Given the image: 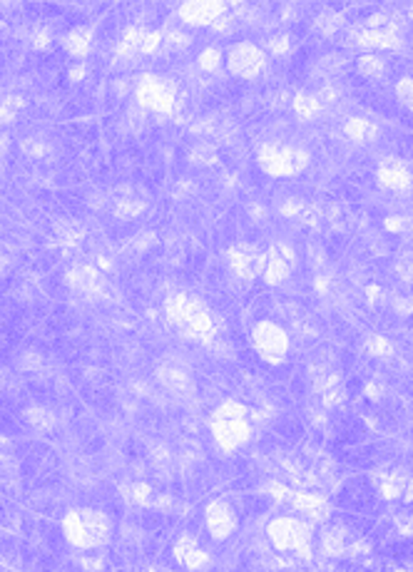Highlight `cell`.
<instances>
[{"mask_svg":"<svg viewBox=\"0 0 413 572\" xmlns=\"http://www.w3.org/2000/svg\"><path fill=\"white\" fill-rule=\"evenodd\" d=\"M65 538L77 547H97L110 540V518L97 510H72L63 520Z\"/></svg>","mask_w":413,"mask_h":572,"instance_id":"cell-1","label":"cell"},{"mask_svg":"<svg viewBox=\"0 0 413 572\" xmlns=\"http://www.w3.org/2000/svg\"><path fill=\"white\" fill-rule=\"evenodd\" d=\"M212 433L224 450H234L249 438V423L244 406L234 401L222 403L212 416Z\"/></svg>","mask_w":413,"mask_h":572,"instance_id":"cell-2","label":"cell"},{"mask_svg":"<svg viewBox=\"0 0 413 572\" xmlns=\"http://www.w3.org/2000/svg\"><path fill=\"white\" fill-rule=\"evenodd\" d=\"M269 538L279 550H296L301 557H309L312 528L294 518H277L269 525Z\"/></svg>","mask_w":413,"mask_h":572,"instance_id":"cell-3","label":"cell"},{"mask_svg":"<svg viewBox=\"0 0 413 572\" xmlns=\"http://www.w3.org/2000/svg\"><path fill=\"white\" fill-rule=\"evenodd\" d=\"M262 167L272 174H294L306 167V152L299 147L269 145L262 150Z\"/></svg>","mask_w":413,"mask_h":572,"instance_id":"cell-4","label":"cell"},{"mask_svg":"<svg viewBox=\"0 0 413 572\" xmlns=\"http://www.w3.org/2000/svg\"><path fill=\"white\" fill-rule=\"evenodd\" d=\"M254 346H257L259 356L267 359L269 364H279L289 351V338L281 326H277L272 321H262L254 329Z\"/></svg>","mask_w":413,"mask_h":572,"instance_id":"cell-5","label":"cell"},{"mask_svg":"<svg viewBox=\"0 0 413 572\" xmlns=\"http://www.w3.org/2000/svg\"><path fill=\"white\" fill-rule=\"evenodd\" d=\"M137 97H140L142 105L152 107V110H170L172 102H174V85L170 80H162V77H145L137 87Z\"/></svg>","mask_w":413,"mask_h":572,"instance_id":"cell-6","label":"cell"},{"mask_svg":"<svg viewBox=\"0 0 413 572\" xmlns=\"http://www.w3.org/2000/svg\"><path fill=\"white\" fill-rule=\"evenodd\" d=\"M229 68L234 75L239 77H254L262 72L264 68V55L259 48H254V45L249 43H242L236 45L234 50L229 53Z\"/></svg>","mask_w":413,"mask_h":572,"instance_id":"cell-7","label":"cell"},{"mask_svg":"<svg viewBox=\"0 0 413 572\" xmlns=\"http://www.w3.org/2000/svg\"><path fill=\"white\" fill-rule=\"evenodd\" d=\"M204 518H207V530H210L212 538H217V540H224L227 535H231L236 528L234 513H231L229 505L222 503V500H215V503L207 505Z\"/></svg>","mask_w":413,"mask_h":572,"instance_id":"cell-8","label":"cell"},{"mask_svg":"<svg viewBox=\"0 0 413 572\" xmlns=\"http://www.w3.org/2000/svg\"><path fill=\"white\" fill-rule=\"evenodd\" d=\"M174 557H177L179 562H184L189 570H202V567H207V562H210V555H207V552L197 545V540L189 538V535L179 538L177 547H174Z\"/></svg>","mask_w":413,"mask_h":572,"instance_id":"cell-9","label":"cell"},{"mask_svg":"<svg viewBox=\"0 0 413 572\" xmlns=\"http://www.w3.org/2000/svg\"><path fill=\"white\" fill-rule=\"evenodd\" d=\"M286 500H289L294 508H299L301 513H306L312 520H324L329 515V505L324 497L319 495H306V492H291L286 495Z\"/></svg>","mask_w":413,"mask_h":572,"instance_id":"cell-10","label":"cell"},{"mask_svg":"<svg viewBox=\"0 0 413 572\" xmlns=\"http://www.w3.org/2000/svg\"><path fill=\"white\" fill-rule=\"evenodd\" d=\"M222 11H224V6H220V3H187V6H182L179 15L184 23L204 25V23H212L217 15H222Z\"/></svg>","mask_w":413,"mask_h":572,"instance_id":"cell-11","label":"cell"},{"mask_svg":"<svg viewBox=\"0 0 413 572\" xmlns=\"http://www.w3.org/2000/svg\"><path fill=\"white\" fill-rule=\"evenodd\" d=\"M231 267H234L236 274H242V277H254V274H259V269L264 267V259L259 257L254 249H234V252H231Z\"/></svg>","mask_w":413,"mask_h":572,"instance_id":"cell-12","label":"cell"},{"mask_svg":"<svg viewBox=\"0 0 413 572\" xmlns=\"http://www.w3.org/2000/svg\"><path fill=\"white\" fill-rule=\"evenodd\" d=\"M70 284L82 291H95L100 286V277H97V272L92 267H80L70 274Z\"/></svg>","mask_w":413,"mask_h":572,"instance_id":"cell-13","label":"cell"},{"mask_svg":"<svg viewBox=\"0 0 413 572\" xmlns=\"http://www.w3.org/2000/svg\"><path fill=\"white\" fill-rule=\"evenodd\" d=\"M381 179L386 187H406L408 184V172L401 165H396L393 160H388L381 167Z\"/></svg>","mask_w":413,"mask_h":572,"instance_id":"cell-14","label":"cell"},{"mask_svg":"<svg viewBox=\"0 0 413 572\" xmlns=\"http://www.w3.org/2000/svg\"><path fill=\"white\" fill-rule=\"evenodd\" d=\"M286 274H289L286 257L281 252H272V257H269V262H267V279L272 284H277V281H281Z\"/></svg>","mask_w":413,"mask_h":572,"instance_id":"cell-15","label":"cell"},{"mask_svg":"<svg viewBox=\"0 0 413 572\" xmlns=\"http://www.w3.org/2000/svg\"><path fill=\"white\" fill-rule=\"evenodd\" d=\"M65 48L70 50L72 55H85L87 48H90V32L87 30H72L68 38H65Z\"/></svg>","mask_w":413,"mask_h":572,"instance_id":"cell-16","label":"cell"},{"mask_svg":"<svg viewBox=\"0 0 413 572\" xmlns=\"http://www.w3.org/2000/svg\"><path fill=\"white\" fill-rule=\"evenodd\" d=\"M346 132H349L354 139H371V137H376V127L371 122H366V120H351V122L346 125Z\"/></svg>","mask_w":413,"mask_h":572,"instance_id":"cell-17","label":"cell"},{"mask_svg":"<svg viewBox=\"0 0 413 572\" xmlns=\"http://www.w3.org/2000/svg\"><path fill=\"white\" fill-rule=\"evenodd\" d=\"M296 110H299V115L301 117H312L314 113L319 110V102L314 100V97H309V95H299L296 97Z\"/></svg>","mask_w":413,"mask_h":572,"instance_id":"cell-18","label":"cell"},{"mask_svg":"<svg viewBox=\"0 0 413 572\" xmlns=\"http://www.w3.org/2000/svg\"><path fill=\"white\" fill-rule=\"evenodd\" d=\"M398 100H401L403 105L411 107V110H413V80L403 77V80L398 82Z\"/></svg>","mask_w":413,"mask_h":572,"instance_id":"cell-19","label":"cell"},{"mask_svg":"<svg viewBox=\"0 0 413 572\" xmlns=\"http://www.w3.org/2000/svg\"><path fill=\"white\" fill-rule=\"evenodd\" d=\"M361 70H364L366 75H376V72L381 70V60L374 58V55H369V58H361Z\"/></svg>","mask_w":413,"mask_h":572,"instance_id":"cell-20","label":"cell"},{"mask_svg":"<svg viewBox=\"0 0 413 572\" xmlns=\"http://www.w3.org/2000/svg\"><path fill=\"white\" fill-rule=\"evenodd\" d=\"M132 495H134V500H137V503H150V495H152V490L147 485H134L132 488Z\"/></svg>","mask_w":413,"mask_h":572,"instance_id":"cell-21","label":"cell"},{"mask_svg":"<svg viewBox=\"0 0 413 572\" xmlns=\"http://www.w3.org/2000/svg\"><path fill=\"white\" fill-rule=\"evenodd\" d=\"M220 50H207V53H202V65L204 68H217V63H220Z\"/></svg>","mask_w":413,"mask_h":572,"instance_id":"cell-22","label":"cell"}]
</instances>
